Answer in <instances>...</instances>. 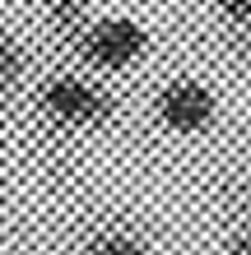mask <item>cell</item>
<instances>
[{
  "label": "cell",
  "mask_w": 251,
  "mask_h": 255,
  "mask_svg": "<svg viewBox=\"0 0 251 255\" xmlns=\"http://www.w3.org/2000/svg\"><path fill=\"white\" fill-rule=\"evenodd\" d=\"M233 255H251V232L242 237V242H238V246H233Z\"/></svg>",
  "instance_id": "cell-8"
},
{
  "label": "cell",
  "mask_w": 251,
  "mask_h": 255,
  "mask_svg": "<svg viewBox=\"0 0 251 255\" xmlns=\"http://www.w3.org/2000/svg\"><path fill=\"white\" fill-rule=\"evenodd\" d=\"M88 255H149L135 237H126V232H107V237H98L93 242V251Z\"/></svg>",
  "instance_id": "cell-4"
},
{
  "label": "cell",
  "mask_w": 251,
  "mask_h": 255,
  "mask_svg": "<svg viewBox=\"0 0 251 255\" xmlns=\"http://www.w3.org/2000/svg\"><path fill=\"white\" fill-rule=\"evenodd\" d=\"M42 107H47L61 126H93L107 116V98L98 93L88 79H75V74H61V79L47 84L42 93Z\"/></svg>",
  "instance_id": "cell-3"
},
{
  "label": "cell",
  "mask_w": 251,
  "mask_h": 255,
  "mask_svg": "<svg viewBox=\"0 0 251 255\" xmlns=\"http://www.w3.org/2000/svg\"><path fill=\"white\" fill-rule=\"evenodd\" d=\"M158 121L177 134H196L214 121V93L196 79H177L158 93Z\"/></svg>",
  "instance_id": "cell-2"
},
{
  "label": "cell",
  "mask_w": 251,
  "mask_h": 255,
  "mask_svg": "<svg viewBox=\"0 0 251 255\" xmlns=\"http://www.w3.org/2000/svg\"><path fill=\"white\" fill-rule=\"evenodd\" d=\"M14 79H19V56H14V47L0 37V98H9Z\"/></svg>",
  "instance_id": "cell-5"
},
{
  "label": "cell",
  "mask_w": 251,
  "mask_h": 255,
  "mask_svg": "<svg viewBox=\"0 0 251 255\" xmlns=\"http://www.w3.org/2000/svg\"><path fill=\"white\" fill-rule=\"evenodd\" d=\"M79 14H84V0H51V19H56V28H75Z\"/></svg>",
  "instance_id": "cell-6"
},
{
  "label": "cell",
  "mask_w": 251,
  "mask_h": 255,
  "mask_svg": "<svg viewBox=\"0 0 251 255\" xmlns=\"http://www.w3.org/2000/svg\"><path fill=\"white\" fill-rule=\"evenodd\" d=\"M144 51V28L135 19H102L84 33V56L102 70H126Z\"/></svg>",
  "instance_id": "cell-1"
},
{
  "label": "cell",
  "mask_w": 251,
  "mask_h": 255,
  "mask_svg": "<svg viewBox=\"0 0 251 255\" xmlns=\"http://www.w3.org/2000/svg\"><path fill=\"white\" fill-rule=\"evenodd\" d=\"M219 9L233 28H251V0H219Z\"/></svg>",
  "instance_id": "cell-7"
}]
</instances>
